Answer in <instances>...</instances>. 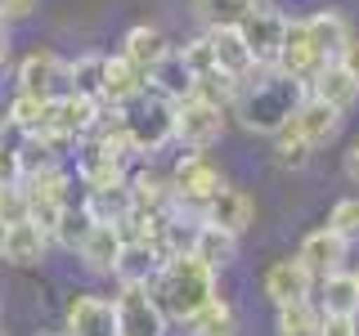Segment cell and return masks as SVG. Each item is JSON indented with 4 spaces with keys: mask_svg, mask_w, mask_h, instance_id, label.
<instances>
[{
    "mask_svg": "<svg viewBox=\"0 0 359 336\" xmlns=\"http://www.w3.org/2000/svg\"><path fill=\"white\" fill-rule=\"evenodd\" d=\"M104 67H108V54H81V59H72L67 63V90L104 99Z\"/></svg>",
    "mask_w": 359,
    "mask_h": 336,
    "instance_id": "31",
    "label": "cell"
},
{
    "mask_svg": "<svg viewBox=\"0 0 359 336\" xmlns=\"http://www.w3.org/2000/svg\"><path fill=\"white\" fill-rule=\"evenodd\" d=\"M149 85L162 90V94H171V99H189V90H194V67L184 63V54H180V50H171L149 72Z\"/></svg>",
    "mask_w": 359,
    "mask_h": 336,
    "instance_id": "28",
    "label": "cell"
},
{
    "mask_svg": "<svg viewBox=\"0 0 359 336\" xmlns=\"http://www.w3.org/2000/svg\"><path fill=\"white\" fill-rule=\"evenodd\" d=\"M175 104L180 99L149 85L144 94H135L130 104L121 108V121H126V130L135 139V153H157L175 139Z\"/></svg>",
    "mask_w": 359,
    "mask_h": 336,
    "instance_id": "3",
    "label": "cell"
},
{
    "mask_svg": "<svg viewBox=\"0 0 359 336\" xmlns=\"http://www.w3.org/2000/svg\"><path fill=\"white\" fill-rule=\"evenodd\" d=\"M0 220H5V224H22V220H32L27 184H5V188H0Z\"/></svg>",
    "mask_w": 359,
    "mask_h": 336,
    "instance_id": "37",
    "label": "cell"
},
{
    "mask_svg": "<svg viewBox=\"0 0 359 336\" xmlns=\"http://www.w3.org/2000/svg\"><path fill=\"white\" fill-rule=\"evenodd\" d=\"M41 0H0V18L5 22H18V18H32Z\"/></svg>",
    "mask_w": 359,
    "mask_h": 336,
    "instance_id": "42",
    "label": "cell"
},
{
    "mask_svg": "<svg viewBox=\"0 0 359 336\" xmlns=\"http://www.w3.org/2000/svg\"><path fill=\"white\" fill-rule=\"evenodd\" d=\"M351 318H355V336H359V309H355V314H351Z\"/></svg>",
    "mask_w": 359,
    "mask_h": 336,
    "instance_id": "46",
    "label": "cell"
},
{
    "mask_svg": "<svg viewBox=\"0 0 359 336\" xmlns=\"http://www.w3.org/2000/svg\"><path fill=\"white\" fill-rule=\"evenodd\" d=\"M274 153H278V166H287V171H301V166L310 162V153H314V144L306 139V134H301L297 126H287L274 134Z\"/></svg>",
    "mask_w": 359,
    "mask_h": 336,
    "instance_id": "34",
    "label": "cell"
},
{
    "mask_svg": "<svg viewBox=\"0 0 359 336\" xmlns=\"http://www.w3.org/2000/svg\"><path fill=\"white\" fill-rule=\"evenodd\" d=\"M355 283H359V269H355Z\"/></svg>",
    "mask_w": 359,
    "mask_h": 336,
    "instance_id": "48",
    "label": "cell"
},
{
    "mask_svg": "<svg viewBox=\"0 0 359 336\" xmlns=\"http://www.w3.org/2000/svg\"><path fill=\"white\" fill-rule=\"evenodd\" d=\"M121 54H126V59H135L144 67V72H153L157 63L166 59V54H171V45H166V36L157 27H149V22H140V27H130L126 31V41H121Z\"/></svg>",
    "mask_w": 359,
    "mask_h": 336,
    "instance_id": "24",
    "label": "cell"
},
{
    "mask_svg": "<svg viewBox=\"0 0 359 336\" xmlns=\"http://www.w3.org/2000/svg\"><path fill=\"white\" fill-rule=\"evenodd\" d=\"M319 336H355V318L351 314H323Z\"/></svg>",
    "mask_w": 359,
    "mask_h": 336,
    "instance_id": "41",
    "label": "cell"
},
{
    "mask_svg": "<svg viewBox=\"0 0 359 336\" xmlns=\"http://www.w3.org/2000/svg\"><path fill=\"white\" fill-rule=\"evenodd\" d=\"M22 184H27V197H32V220L54 238L63 211L72 206V179H67V171L59 162H50V166H41V171H32Z\"/></svg>",
    "mask_w": 359,
    "mask_h": 336,
    "instance_id": "4",
    "label": "cell"
},
{
    "mask_svg": "<svg viewBox=\"0 0 359 336\" xmlns=\"http://www.w3.org/2000/svg\"><path fill=\"white\" fill-rule=\"evenodd\" d=\"M332 59L314 45L310 36V27H306V18H287V36H283V54H278V67H283L287 76H297V81H314V76L323 72Z\"/></svg>",
    "mask_w": 359,
    "mask_h": 336,
    "instance_id": "10",
    "label": "cell"
},
{
    "mask_svg": "<svg viewBox=\"0 0 359 336\" xmlns=\"http://www.w3.org/2000/svg\"><path fill=\"white\" fill-rule=\"evenodd\" d=\"M301 99H306V81L287 76L283 67H265V76H247L238 85V99H233V112L247 130L256 134H278L297 117Z\"/></svg>",
    "mask_w": 359,
    "mask_h": 336,
    "instance_id": "1",
    "label": "cell"
},
{
    "mask_svg": "<svg viewBox=\"0 0 359 336\" xmlns=\"http://www.w3.org/2000/svg\"><path fill=\"white\" fill-rule=\"evenodd\" d=\"M36 336H63V332H36Z\"/></svg>",
    "mask_w": 359,
    "mask_h": 336,
    "instance_id": "47",
    "label": "cell"
},
{
    "mask_svg": "<svg viewBox=\"0 0 359 336\" xmlns=\"http://www.w3.org/2000/svg\"><path fill=\"white\" fill-rule=\"evenodd\" d=\"M90 211L86 206H67L63 211V220H59V229H54V242H63L67 251H76V246H81V238L90 233Z\"/></svg>",
    "mask_w": 359,
    "mask_h": 336,
    "instance_id": "36",
    "label": "cell"
},
{
    "mask_svg": "<svg viewBox=\"0 0 359 336\" xmlns=\"http://www.w3.org/2000/svg\"><path fill=\"white\" fill-rule=\"evenodd\" d=\"M63 336H121L117 300L95 296V291H76L63 314Z\"/></svg>",
    "mask_w": 359,
    "mask_h": 336,
    "instance_id": "9",
    "label": "cell"
},
{
    "mask_svg": "<svg viewBox=\"0 0 359 336\" xmlns=\"http://www.w3.org/2000/svg\"><path fill=\"white\" fill-rule=\"evenodd\" d=\"M346 242L351 238H341L332 224H323V229L306 233V242H301L297 255H301V265H306L314 278H328V274H337V269L346 265Z\"/></svg>",
    "mask_w": 359,
    "mask_h": 336,
    "instance_id": "12",
    "label": "cell"
},
{
    "mask_svg": "<svg viewBox=\"0 0 359 336\" xmlns=\"http://www.w3.org/2000/svg\"><path fill=\"white\" fill-rule=\"evenodd\" d=\"M292 126L306 134L314 148H323V144H332L337 130H341V108H332L328 99L310 94V99H301V108H297V117H292Z\"/></svg>",
    "mask_w": 359,
    "mask_h": 336,
    "instance_id": "17",
    "label": "cell"
},
{
    "mask_svg": "<svg viewBox=\"0 0 359 336\" xmlns=\"http://www.w3.org/2000/svg\"><path fill=\"white\" fill-rule=\"evenodd\" d=\"M243 41L252 45L256 63L261 67H278V54H283V36H287V18L278 14L269 0H252V9L238 22Z\"/></svg>",
    "mask_w": 359,
    "mask_h": 336,
    "instance_id": "7",
    "label": "cell"
},
{
    "mask_svg": "<svg viewBox=\"0 0 359 336\" xmlns=\"http://www.w3.org/2000/svg\"><path fill=\"white\" fill-rule=\"evenodd\" d=\"M0 336H5V332H0Z\"/></svg>",
    "mask_w": 359,
    "mask_h": 336,
    "instance_id": "49",
    "label": "cell"
},
{
    "mask_svg": "<svg viewBox=\"0 0 359 336\" xmlns=\"http://www.w3.org/2000/svg\"><path fill=\"white\" fill-rule=\"evenodd\" d=\"M224 134V108L207 104V99H180L175 104V139L184 148H202L207 153Z\"/></svg>",
    "mask_w": 359,
    "mask_h": 336,
    "instance_id": "8",
    "label": "cell"
},
{
    "mask_svg": "<svg viewBox=\"0 0 359 336\" xmlns=\"http://www.w3.org/2000/svg\"><path fill=\"white\" fill-rule=\"evenodd\" d=\"M337 63H341L346 72H351L355 81H359V36H351V41L341 45V54H337Z\"/></svg>",
    "mask_w": 359,
    "mask_h": 336,
    "instance_id": "43",
    "label": "cell"
},
{
    "mask_svg": "<svg viewBox=\"0 0 359 336\" xmlns=\"http://www.w3.org/2000/svg\"><path fill=\"white\" fill-rule=\"evenodd\" d=\"M166 305L149 283H121L117 291V328L121 336H166Z\"/></svg>",
    "mask_w": 359,
    "mask_h": 336,
    "instance_id": "5",
    "label": "cell"
},
{
    "mask_svg": "<svg viewBox=\"0 0 359 336\" xmlns=\"http://www.w3.org/2000/svg\"><path fill=\"white\" fill-rule=\"evenodd\" d=\"M189 328H194V336H233V305L216 291V296L189 318Z\"/></svg>",
    "mask_w": 359,
    "mask_h": 336,
    "instance_id": "33",
    "label": "cell"
},
{
    "mask_svg": "<svg viewBox=\"0 0 359 336\" xmlns=\"http://www.w3.org/2000/svg\"><path fill=\"white\" fill-rule=\"evenodd\" d=\"M171 184H175V206L202 211V206H207V202L224 188V179H220V166L211 162L207 153H202V148H189V153L175 162Z\"/></svg>",
    "mask_w": 359,
    "mask_h": 336,
    "instance_id": "6",
    "label": "cell"
},
{
    "mask_svg": "<svg viewBox=\"0 0 359 336\" xmlns=\"http://www.w3.org/2000/svg\"><path fill=\"white\" fill-rule=\"evenodd\" d=\"M198 220L220 224V229H229V233H243V229H252V220H256V202L247 197L243 188H229V184H224L220 193L198 211Z\"/></svg>",
    "mask_w": 359,
    "mask_h": 336,
    "instance_id": "16",
    "label": "cell"
},
{
    "mask_svg": "<svg viewBox=\"0 0 359 336\" xmlns=\"http://www.w3.org/2000/svg\"><path fill=\"white\" fill-rule=\"evenodd\" d=\"M180 54H184V63L194 67V76H198V72H211V67H220V63H216V45H211V31H207V36H198V41H189Z\"/></svg>",
    "mask_w": 359,
    "mask_h": 336,
    "instance_id": "38",
    "label": "cell"
},
{
    "mask_svg": "<svg viewBox=\"0 0 359 336\" xmlns=\"http://www.w3.org/2000/svg\"><path fill=\"white\" fill-rule=\"evenodd\" d=\"M5 246H9V224L0 220V260H5Z\"/></svg>",
    "mask_w": 359,
    "mask_h": 336,
    "instance_id": "45",
    "label": "cell"
},
{
    "mask_svg": "<svg viewBox=\"0 0 359 336\" xmlns=\"http://www.w3.org/2000/svg\"><path fill=\"white\" fill-rule=\"evenodd\" d=\"M346 179H351V184H359V139L351 144V148H346Z\"/></svg>",
    "mask_w": 359,
    "mask_h": 336,
    "instance_id": "44",
    "label": "cell"
},
{
    "mask_svg": "<svg viewBox=\"0 0 359 336\" xmlns=\"http://www.w3.org/2000/svg\"><path fill=\"white\" fill-rule=\"evenodd\" d=\"M121 246H126V238H121L117 224H90V233L81 238V246H76V255L86 260L90 274H117V260H121Z\"/></svg>",
    "mask_w": 359,
    "mask_h": 336,
    "instance_id": "15",
    "label": "cell"
},
{
    "mask_svg": "<svg viewBox=\"0 0 359 336\" xmlns=\"http://www.w3.org/2000/svg\"><path fill=\"white\" fill-rule=\"evenodd\" d=\"M149 90V72H144L135 59L126 54H108V67H104V104L108 108H126L135 94Z\"/></svg>",
    "mask_w": 359,
    "mask_h": 336,
    "instance_id": "13",
    "label": "cell"
},
{
    "mask_svg": "<svg viewBox=\"0 0 359 336\" xmlns=\"http://www.w3.org/2000/svg\"><path fill=\"white\" fill-rule=\"evenodd\" d=\"M194 9L207 27H238L243 14L252 9V0H194Z\"/></svg>",
    "mask_w": 359,
    "mask_h": 336,
    "instance_id": "35",
    "label": "cell"
},
{
    "mask_svg": "<svg viewBox=\"0 0 359 336\" xmlns=\"http://www.w3.org/2000/svg\"><path fill=\"white\" fill-rule=\"evenodd\" d=\"M310 287H314V274L301 265V255H287V260H274L265 269V296L278 305H292V300H310Z\"/></svg>",
    "mask_w": 359,
    "mask_h": 336,
    "instance_id": "11",
    "label": "cell"
},
{
    "mask_svg": "<svg viewBox=\"0 0 359 336\" xmlns=\"http://www.w3.org/2000/svg\"><path fill=\"white\" fill-rule=\"evenodd\" d=\"M130 197L144 211H175V184L171 175H153V171H135L130 175Z\"/></svg>",
    "mask_w": 359,
    "mask_h": 336,
    "instance_id": "26",
    "label": "cell"
},
{
    "mask_svg": "<svg viewBox=\"0 0 359 336\" xmlns=\"http://www.w3.org/2000/svg\"><path fill=\"white\" fill-rule=\"evenodd\" d=\"M45 112H50V99H41V94H27V90H18L14 99H9V112H5V121L14 126L18 134H41L45 130Z\"/></svg>",
    "mask_w": 359,
    "mask_h": 336,
    "instance_id": "32",
    "label": "cell"
},
{
    "mask_svg": "<svg viewBox=\"0 0 359 336\" xmlns=\"http://www.w3.org/2000/svg\"><path fill=\"white\" fill-rule=\"evenodd\" d=\"M194 255H202L211 269H229L233 260H238V233H229V229H220V224H207V220H198V233H194Z\"/></svg>",
    "mask_w": 359,
    "mask_h": 336,
    "instance_id": "20",
    "label": "cell"
},
{
    "mask_svg": "<svg viewBox=\"0 0 359 336\" xmlns=\"http://www.w3.org/2000/svg\"><path fill=\"white\" fill-rule=\"evenodd\" d=\"M59 81H67V63L54 50H32L27 59L18 63V90H27V94L54 99Z\"/></svg>",
    "mask_w": 359,
    "mask_h": 336,
    "instance_id": "14",
    "label": "cell"
},
{
    "mask_svg": "<svg viewBox=\"0 0 359 336\" xmlns=\"http://www.w3.org/2000/svg\"><path fill=\"white\" fill-rule=\"evenodd\" d=\"M306 27H310L314 45H319L328 59H337V54H341V45L351 41V27H346V18L337 14V9H319V14H310Z\"/></svg>",
    "mask_w": 359,
    "mask_h": 336,
    "instance_id": "30",
    "label": "cell"
},
{
    "mask_svg": "<svg viewBox=\"0 0 359 336\" xmlns=\"http://www.w3.org/2000/svg\"><path fill=\"white\" fill-rule=\"evenodd\" d=\"M45 251H50V233H45L36 220L9 224V246H5V260L9 265H41Z\"/></svg>",
    "mask_w": 359,
    "mask_h": 336,
    "instance_id": "21",
    "label": "cell"
},
{
    "mask_svg": "<svg viewBox=\"0 0 359 336\" xmlns=\"http://www.w3.org/2000/svg\"><path fill=\"white\" fill-rule=\"evenodd\" d=\"M328 224L341 233V238H359V197H341V202H337Z\"/></svg>",
    "mask_w": 359,
    "mask_h": 336,
    "instance_id": "39",
    "label": "cell"
},
{
    "mask_svg": "<svg viewBox=\"0 0 359 336\" xmlns=\"http://www.w3.org/2000/svg\"><path fill=\"white\" fill-rule=\"evenodd\" d=\"M157 291V300L166 305V314L180 323H189L194 314L207 305L211 296H216V269H211L202 255L194 251H175V255H166L162 269H157V278L149 283Z\"/></svg>",
    "mask_w": 359,
    "mask_h": 336,
    "instance_id": "2",
    "label": "cell"
},
{
    "mask_svg": "<svg viewBox=\"0 0 359 336\" xmlns=\"http://www.w3.org/2000/svg\"><path fill=\"white\" fill-rule=\"evenodd\" d=\"M319 309L323 314H355L359 309V283H355V274L337 269V274L319 278Z\"/></svg>",
    "mask_w": 359,
    "mask_h": 336,
    "instance_id": "27",
    "label": "cell"
},
{
    "mask_svg": "<svg viewBox=\"0 0 359 336\" xmlns=\"http://www.w3.org/2000/svg\"><path fill=\"white\" fill-rule=\"evenodd\" d=\"M310 90H314L319 99H328L332 108H341V112H351V108H355V99H359V81H355V76L346 72V67L337 63V59H332L328 67H323L319 76H314Z\"/></svg>",
    "mask_w": 359,
    "mask_h": 336,
    "instance_id": "23",
    "label": "cell"
},
{
    "mask_svg": "<svg viewBox=\"0 0 359 336\" xmlns=\"http://www.w3.org/2000/svg\"><path fill=\"white\" fill-rule=\"evenodd\" d=\"M5 184H22V148L5 144V134H0V188Z\"/></svg>",
    "mask_w": 359,
    "mask_h": 336,
    "instance_id": "40",
    "label": "cell"
},
{
    "mask_svg": "<svg viewBox=\"0 0 359 336\" xmlns=\"http://www.w3.org/2000/svg\"><path fill=\"white\" fill-rule=\"evenodd\" d=\"M211 45H216V63H220L229 76L247 81L252 72H261V63H256L252 45L243 41V31H238V27H211Z\"/></svg>",
    "mask_w": 359,
    "mask_h": 336,
    "instance_id": "18",
    "label": "cell"
},
{
    "mask_svg": "<svg viewBox=\"0 0 359 336\" xmlns=\"http://www.w3.org/2000/svg\"><path fill=\"white\" fill-rule=\"evenodd\" d=\"M323 328V309L310 305V300H292V305H278L274 332L278 336H319Z\"/></svg>",
    "mask_w": 359,
    "mask_h": 336,
    "instance_id": "29",
    "label": "cell"
},
{
    "mask_svg": "<svg viewBox=\"0 0 359 336\" xmlns=\"http://www.w3.org/2000/svg\"><path fill=\"white\" fill-rule=\"evenodd\" d=\"M162 246L153 242H126L121 246V260H117V278L121 283H153L157 269H162Z\"/></svg>",
    "mask_w": 359,
    "mask_h": 336,
    "instance_id": "22",
    "label": "cell"
},
{
    "mask_svg": "<svg viewBox=\"0 0 359 336\" xmlns=\"http://www.w3.org/2000/svg\"><path fill=\"white\" fill-rule=\"evenodd\" d=\"M81 206L90 211V220H99V224H121L130 216L135 197H130V184H121V188H86Z\"/></svg>",
    "mask_w": 359,
    "mask_h": 336,
    "instance_id": "25",
    "label": "cell"
},
{
    "mask_svg": "<svg viewBox=\"0 0 359 336\" xmlns=\"http://www.w3.org/2000/svg\"><path fill=\"white\" fill-rule=\"evenodd\" d=\"M76 175H81L86 188H121V184H130L126 162L112 157V153H104L99 144H86L81 162H76Z\"/></svg>",
    "mask_w": 359,
    "mask_h": 336,
    "instance_id": "19",
    "label": "cell"
}]
</instances>
